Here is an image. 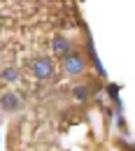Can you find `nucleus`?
I'll use <instances>...</instances> for the list:
<instances>
[{"mask_svg":"<svg viewBox=\"0 0 135 151\" xmlns=\"http://www.w3.org/2000/svg\"><path fill=\"white\" fill-rule=\"evenodd\" d=\"M30 72H33V77L40 79V81H49V79L54 77V72H56V65H54V60L49 56H38L30 63Z\"/></svg>","mask_w":135,"mask_h":151,"instance_id":"2","label":"nucleus"},{"mask_svg":"<svg viewBox=\"0 0 135 151\" xmlns=\"http://www.w3.org/2000/svg\"><path fill=\"white\" fill-rule=\"evenodd\" d=\"M119 91H121L119 84H107V95H110V100H112L114 105H121V100H119Z\"/></svg>","mask_w":135,"mask_h":151,"instance_id":"8","label":"nucleus"},{"mask_svg":"<svg viewBox=\"0 0 135 151\" xmlns=\"http://www.w3.org/2000/svg\"><path fill=\"white\" fill-rule=\"evenodd\" d=\"M86 58L93 63V68L98 70V75H100V77H107V70H105V65L100 63V58H98V54H96V47H93V40H91V37L86 40Z\"/></svg>","mask_w":135,"mask_h":151,"instance_id":"4","label":"nucleus"},{"mask_svg":"<svg viewBox=\"0 0 135 151\" xmlns=\"http://www.w3.org/2000/svg\"><path fill=\"white\" fill-rule=\"evenodd\" d=\"M0 107L5 112H19L21 109V98L14 91H7V93L0 95Z\"/></svg>","mask_w":135,"mask_h":151,"instance_id":"3","label":"nucleus"},{"mask_svg":"<svg viewBox=\"0 0 135 151\" xmlns=\"http://www.w3.org/2000/svg\"><path fill=\"white\" fill-rule=\"evenodd\" d=\"M72 98H75L77 102H86V100L91 98L89 86H84V84H82V86H75V88H72Z\"/></svg>","mask_w":135,"mask_h":151,"instance_id":"7","label":"nucleus"},{"mask_svg":"<svg viewBox=\"0 0 135 151\" xmlns=\"http://www.w3.org/2000/svg\"><path fill=\"white\" fill-rule=\"evenodd\" d=\"M0 51H2V47H0Z\"/></svg>","mask_w":135,"mask_h":151,"instance_id":"9","label":"nucleus"},{"mask_svg":"<svg viewBox=\"0 0 135 151\" xmlns=\"http://www.w3.org/2000/svg\"><path fill=\"white\" fill-rule=\"evenodd\" d=\"M51 49H54L56 56H65V54L72 49V44H70V40L65 37V35H54V40H51Z\"/></svg>","mask_w":135,"mask_h":151,"instance_id":"5","label":"nucleus"},{"mask_svg":"<svg viewBox=\"0 0 135 151\" xmlns=\"http://www.w3.org/2000/svg\"><path fill=\"white\" fill-rule=\"evenodd\" d=\"M0 77H2V81H9V84H17L21 79V72L17 70V68H2V72H0Z\"/></svg>","mask_w":135,"mask_h":151,"instance_id":"6","label":"nucleus"},{"mask_svg":"<svg viewBox=\"0 0 135 151\" xmlns=\"http://www.w3.org/2000/svg\"><path fill=\"white\" fill-rule=\"evenodd\" d=\"M63 60V72L68 77H82L86 72V68H89V58L86 54H82V51H75V49H70L65 56H61Z\"/></svg>","mask_w":135,"mask_h":151,"instance_id":"1","label":"nucleus"}]
</instances>
